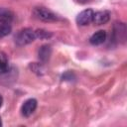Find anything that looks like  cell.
I'll use <instances>...</instances> for the list:
<instances>
[{"mask_svg": "<svg viewBox=\"0 0 127 127\" xmlns=\"http://www.w3.org/2000/svg\"><path fill=\"white\" fill-rule=\"evenodd\" d=\"M35 39H36L35 31L32 30L31 28H25V29L20 30V31L15 35L14 41H15V43H16L17 46L23 47V46L29 45V44H31L32 42H34Z\"/></svg>", "mask_w": 127, "mask_h": 127, "instance_id": "6da1fadb", "label": "cell"}, {"mask_svg": "<svg viewBox=\"0 0 127 127\" xmlns=\"http://www.w3.org/2000/svg\"><path fill=\"white\" fill-rule=\"evenodd\" d=\"M33 15L35 18L43 22H56L60 20L56 13L46 7H35L33 10Z\"/></svg>", "mask_w": 127, "mask_h": 127, "instance_id": "7a4b0ae2", "label": "cell"}, {"mask_svg": "<svg viewBox=\"0 0 127 127\" xmlns=\"http://www.w3.org/2000/svg\"><path fill=\"white\" fill-rule=\"evenodd\" d=\"M113 40L124 43L126 40V26L124 23H115L113 27Z\"/></svg>", "mask_w": 127, "mask_h": 127, "instance_id": "3957f363", "label": "cell"}, {"mask_svg": "<svg viewBox=\"0 0 127 127\" xmlns=\"http://www.w3.org/2000/svg\"><path fill=\"white\" fill-rule=\"evenodd\" d=\"M94 11L92 9H85L76 16V23L79 26H86L92 22Z\"/></svg>", "mask_w": 127, "mask_h": 127, "instance_id": "277c9868", "label": "cell"}, {"mask_svg": "<svg viewBox=\"0 0 127 127\" xmlns=\"http://www.w3.org/2000/svg\"><path fill=\"white\" fill-rule=\"evenodd\" d=\"M36 108H37V100L35 98H29L23 103L21 107V114L24 117H29L34 113Z\"/></svg>", "mask_w": 127, "mask_h": 127, "instance_id": "5b68a950", "label": "cell"}, {"mask_svg": "<svg viewBox=\"0 0 127 127\" xmlns=\"http://www.w3.org/2000/svg\"><path fill=\"white\" fill-rule=\"evenodd\" d=\"M110 20V12L107 10L103 11H97L93 13L92 17V23L95 25H104Z\"/></svg>", "mask_w": 127, "mask_h": 127, "instance_id": "8992f818", "label": "cell"}, {"mask_svg": "<svg viewBox=\"0 0 127 127\" xmlns=\"http://www.w3.org/2000/svg\"><path fill=\"white\" fill-rule=\"evenodd\" d=\"M52 55V48L50 45H43L38 51V58L42 64H46Z\"/></svg>", "mask_w": 127, "mask_h": 127, "instance_id": "52a82bcc", "label": "cell"}, {"mask_svg": "<svg viewBox=\"0 0 127 127\" xmlns=\"http://www.w3.org/2000/svg\"><path fill=\"white\" fill-rule=\"evenodd\" d=\"M106 37H107V34L104 30H99L97 32H95L89 39V43L93 46H98V45H101L105 42L106 40Z\"/></svg>", "mask_w": 127, "mask_h": 127, "instance_id": "ba28073f", "label": "cell"}, {"mask_svg": "<svg viewBox=\"0 0 127 127\" xmlns=\"http://www.w3.org/2000/svg\"><path fill=\"white\" fill-rule=\"evenodd\" d=\"M12 31V26L9 20L0 19V38L8 36Z\"/></svg>", "mask_w": 127, "mask_h": 127, "instance_id": "9c48e42d", "label": "cell"}, {"mask_svg": "<svg viewBox=\"0 0 127 127\" xmlns=\"http://www.w3.org/2000/svg\"><path fill=\"white\" fill-rule=\"evenodd\" d=\"M8 71H9L8 59L3 53H0V75L1 74H5Z\"/></svg>", "mask_w": 127, "mask_h": 127, "instance_id": "30bf717a", "label": "cell"}, {"mask_svg": "<svg viewBox=\"0 0 127 127\" xmlns=\"http://www.w3.org/2000/svg\"><path fill=\"white\" fill-rule=\"evenodd\" d=\"M35 36H36V39H40V40H48L50 39L53 34L52 32L50 31H47V30H44V29H38L35 31Z\"/></svg>", "mask_w": 127, "mask_h": 127, "instance_id": "8fae6325", "label": "cell"}, {"mask_svg": "<svg viewBox=\"0 0 127 127\" xmlns=\"http://www.w3.org/2000/svg\"><path fill=\"white\" fill-rule=\"evenodd\" d=\"M30 68H31V70L33 71V72H35V73H37V74H43L44 73V71H45V69H44V66H43V64L41 63H33V64H30Z\"/></svg>", "mask_w": 127, "mask_h": 127, "instance_id": "7c38bea8", "label": "cell"}, {"mask_svg": "<svg viewBox=\"0 0 127 127\" xmlns=\"http://www.w3.org/2000/svg\"><path fill=\"white\" fill-rule=\"evenodd\" d=\"M0 19L5 20H12L13 19V13L6 8H0Z\"/></svg>", "mask_w": 127, "mask_h": 127, "instance_id": "4fadbf2b", "label": "cell"}, {"mask_svg": "<svg viewBox=\"0 0 127 127\" xmlns=\"http://www.w3.org/2000/svg\"><path fill=\"white\" fill-rule=\"evenodd\" d=\"M72 76H74L73 72H71V71H67V72H65V73L63 75V79H64V80H71Z\"/></svg>", "mask_w": 127, "mask_h": 127, "instance_id": "5bb4252c", "label": "cell"}, {"mask_svg": "<svg viewBox=\"0 0 127 127\" xmlns=\"http://www.w3.org/2000/svg\"><path fill=\"white\" fill-rule=\"evenodd\" d=\"M75 2H77V3H79V4H85V3H87L89 0H74Z\"/></svg>", "mask_w": 127, "mask_h": 127, "instance_id": "9a60e30c", "label": "cell"}, {"mask_svg": "<svg viewBox=\"0 0 127 127\" xmlns=\"http://www.w3.org/2000/svg\"><path fill=\"white\" fill-rule=\"evenodd\" d=\"M2 104H3V98H2V96L0 95V107L2 106Z\"/></svg>", "mask_w": 127, "mask_h": 127, "instance_id": "2e32d148", "label": "cell"}, {"mask_svg": "<svg viewBox=\"0 0 127 127\" xmlns=\"http://www.w3.org/2000/svg\"><path fill=\"white\" fill-rule=\"evenodd\" d=\"M2 126V121H1V117H0V127Z\"/></svg>", "mask_w": 127, "mask_h": 127, "instance_id": "e0dca14e", "label": "cell"}]
</instances>
